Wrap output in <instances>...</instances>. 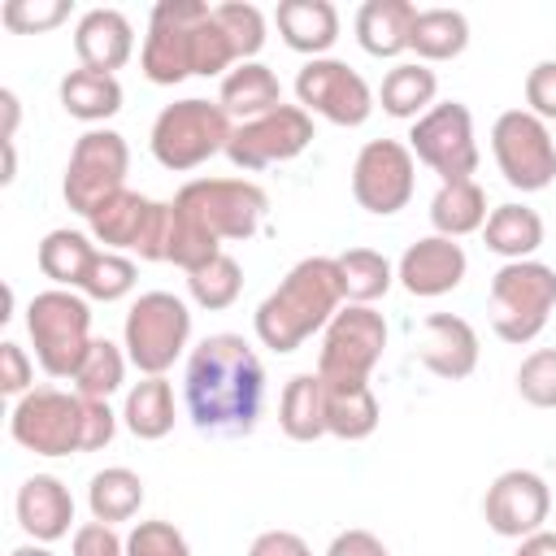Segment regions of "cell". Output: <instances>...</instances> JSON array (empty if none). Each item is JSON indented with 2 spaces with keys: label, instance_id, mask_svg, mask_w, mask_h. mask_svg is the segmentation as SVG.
I'll return each instance as SVG.
<instances>
[{
  "label": "cell",
  "instance_id": "1",
  "mask_svg": "<svg viewBox=\"0 0 556 556\" xmlns=\"http://www.w3.org/2000/svg\"><path fill=\"white\" fill-rule=\"evenodd\" d=\"M187 417L200 434L239 439L252 434L265 408V365L243 334H208L191 348L182 369Z\"/></svg>",
  "mask_w": 556,
  "mask_h": 556
},
{
  "label": "cell",
  "instance_id": "2",
  "mask_svg": "<svg viewBox=\"0 0 556 556\" xmlns=\"http://www.w3.org/2000/svg\"><path fill=\"white\" fill-rule=\"evenodd\" d=\"M343 308L339 265L334 256H304L287 269V278L256 304L252 330L269 352H295L317 330L330 326V317Z\"/></svg>",
  "mask_w": 556,
  "mask_h": 556
},
{
  "label": "cell",
  "instance_id": "3",
  "mask_svg": "<svg viewBox=\"0 0 556 556\" xmlns=\"http://www.w3.org/2000/svg\"><path fill=\"white\" fill-rule=\"evenodd\" d=\"M213 9L200 0H156L139 52V70L156 87H174L191 74H200L204 56V30Z\"/></svg>",
  "mask_w": 556,
  "mask_h": 556
},
{
  "label": "cell",
  "instance_id": "4",
  "mask_svg": "<svg viewBox=\"0 0 556 556\" xmlns=\"http://www.w3.org/2000/svg\"><path fill=\"white\" fill-rule=\"evenodd\" d=\"M230 135H235L230 113L217 100L187 96V100H174V104H165L156 113L152 135H148V148H152L156 165H165L174 174H187V169L204 165L208 156L226 152Z\"/></svg>",
  "mask_w": 556,
  "mask_h": 556
},
{
  "label": "cell",
  "instance_id": "5",
  "mask_svg": "<svg viewBox=\"0 0 556 556\" xmlns=\"http://www.w3.org/2000/svg\"><path fill=\"white\" fill-rule=\"evenodd\" d=\"M26 330L35 343V361L48 378H74L91 348V308L78 291L48 287L26 304Z\"/></svg>",
  "mask_w": 556,
  "mask_h": 556
},
{
  "label": "cell",
  "instance_id": "6",
  "mask_svg": "<svg viewBox=\"0 0 556 556\" xmlns=\"http://www.w3.org/2000/svg\"><path fill=\"white\" fill-rule=\"evenodd\" d=\"M174 204L217 243L252 239L269 213V195L252 178H191L178 187Z\"/></svg>",
  "mask_w": 556,
  "mask_h": 556
},
{
  "label": "cell",
  "instance_id": "7",
  "mask_svg": "<svg viewBox=\"0 0 556 556\" xmlns=\"http://www.w3.org/2000/svg\"><path fill=\"white\" fill-rule=\"evenodd\" d=\"M191 308L174 291H143L122 321V348L143 378H161L187 352Z\"/></svg>",
  "mask_w": 556,
  "mask_h": 556
},
{
  "label": "cell",
  "instance_id": "8",
  "mask_svg": "<svg viewBox=\"0 0 556 556\" xmlns=\"http://www.w3.org/2000/svg\"><path fill=\"white\" fill-rule=\"evenodd\" d=\"M556 308V269L543 261H504L491 278V330L504 343H534Z\"/></svg>",
  "mask_w": 556,
  "mask_h": 556
},
{
  "label": "cell",
  "instance_id": "9",
  "mask_svg": "<svg viewBox=\"0 0 556 556\" xmlns=\"http://www.w3.org/2000/svg\"><path fill=\"white\" fill-rule=\"evenodd\" d=\"M126 169H130L126 139L109 126H96V130L78 135V143L70 152V165H65L61 195L78 217H91L104 200L126 191Z\"/></svg>",
  "mask_w": 556,
  "mask_h": 556
},
{
  "label": "cell",
  "instance_id": "10",
  "mask_svg": "<svg viewBox=\"0 0 556 556\" xmlns=\"http://www.w3.org/2000/svg\"><path fill=\"white\" fill-rule=\"evenodd\" d=\"M387 348V321L374 304H343L321 330L317 374L326 382H369Z\"/></svg>",
  "mask_w": 556,
  "mask_h": 556
},
{
  "label": "cell",
  "instance_id": "11",
  "mask_svg": "<svg viewBox=\"0 0 556 556\" xmlns=\"http://www.w3.org/2000/svg\"><path fill=\"white\" fill-rule=\"evenodd\" d=\"M9 434L17 447L35 456H70L83 452V395L61 387L26 391L9 413Z\"/></svg>",
  "mask_w": 556,
  "mask_h": 556
},
{
  "label": "cell",
  "instance_id": "12",
  "mask_svg": "<svg viewBox=\"0 0 556 556\" xmlns=\"http://www.w3.org/2000/svg\"><path fill=\"white\" fill-rule=\"evenodd\" d=\"M491 152L508 187L543 191L556 182V139L543 117L530 109H508L491 126Z\"/></svg>",
  "mask_w": 556,
  "mask_h": 556
},
{
  "label": "cell",
  "instance_id": "13",
  "mask_svg": "<svg viewBox=\"0 0 556 556\" xmlns=\"http://www.w3.org/2000/svg\"><path fill=\"white\" fill-rule=\"evenodd\" d=\"M91 239L104 243L109 252H135L139 261H165V239H169V200H148L139 191H117L104 200L91 217Z\"/></svg>",
  "mask_w": 556,
  "mask_h": 556
},
{
  "label": "cell",
  "instance_id": "14",
  "mask_svg": "<svg viewBox=\"0 0 556 556\" xmlns=\"http://www.w3.org/2000/svg\"><path fill=\"white\" fill-rule=\"evenodd\" d=\"M408 152L439 174V182H465L478 169V139L473 113L460 100H443L421 113L408 130Z\"/></svg>",
  "mask_w": 556,
  "mask_h": 556
},
{
  "label": "cell",
  "instance_id": "15",
  "mask_svg": "<svg viewBox=\"0 0 556 556\" xmlns=\"http://www.w3.org/2000/svg\"><path fill=\"white\" fill-rule=\"evenodd\" d=\"M295 100H300L304 113H317L330 126H361L374 113L369 83L339 56L304 61L300 74H295Z\"/></svg>",
  "mask_w": 556,
  "mask_h": 556
},
{
  "label": "cell",
  "instance_id": "16",
  "mask_svg": "<svg viewBox=\"0 0 556 556\" xmlns=\"http://www.w3.org/2000/svg\"><path fill=\"white\" fill-rule=\"evenodd\" d=\"M417 156L400 139H369L352 161V195L365 213L391 217L413 200Z\"/></svg>",
  "mask_w": 556,
  "mask_h": 556
},
{
  "label": "cell",
  "instance_id": "17",
  "mask_svg": "<svg viewBox=\"0 0 556 556\" xmlns=\"http://www.w3.org/2000/svg\"><path fill=\"white\" fill-rule=\"evenodd\" d=\"M308 143H313V113H304L300 104H278L265 117L239 122L226 143V156L235 169H265L295 161Z\"/></svg>",
  "mask_w": 556,
  "mask_h": 556
},
{
  "label": "cell",
  "instance_id": "18",
  "mask_svg": "<svg viewBox=\"0 0 556 556\" xmlns=\"http://www.w3.org/2000/svg\"><path fill=\"white\" fill-rule=\"evenodd\" d=\"M552 508V486L534 473V469H504L486 495H482V517L500 539H526L534 530H543Z\"/></svg>",
  "mask_w": 556,
  "mask_h": 556
},
{
  "label": "cell",
  "instance_id": "19",
  "mask_svg": "<svg viewBox=\"0 0 556 556\" xmlns=\"http://www.w3.org/2000/svg\"><path fill=\"white\" fill-rule=\"evenodd\" d=\"M465 269H469V256L456 239H443V235H426L417 243L404 248L400 265H395V278L408 295L417 300H434V295H447L465 282Z\"/></svg>",
  "mask_w": 556,
  "mask_h": 556
},
{
  "label": "cell",
  "instance_id": "20",
  "mask_svg": "<svg viewBox=\"0 0 556 556\" xmlns=\"http://www.w3.org/2000/svg\"><path fill=\"white\" fill-rule=\"evenodd\" d=\"M417 356L434 378L460 382V378H469L478 369V330L456 313H430L421 321Z\"/></svg>",
  "mask_w": 556,
  "mask_h": 556
},
{
  "label": "cell",
  "instance_id": "21",
  "mask_svg": "<svg viewBox=\"0 0 556 556\" xmlns=\"http://www.w3.org/2000/svg\"><path fill=\"white\" fill-rule=\"evenodd\" d=\"M17 526L35 539V543H56L70 534L74 526V495L61 478L52 473H30L22 486H17Z\"/></svg>",
  "mask_w": 556,
  "mask_h": 556
},
{
  "label": "cell",
  "instance_id": "22",
  "mask_svg": "<svg viewBox=\"0 0 556 556\" xmlns=\"http://www.w3.org/2000/svg\"><path fill=\"white\" fill-rule=\"evenodd\" d=\"M74 52L87 70L113 74L135 52V26L122 9H87L74 26Z\"/></svg>",
  "mask_w": 556,
  "mask_h": 556
},
{
  "label": "cell",
  "instance_id": "23",
  "mask_svg": "<svg viewBox=\"0 0 556 556\" xmlns=\"http://www.w3.org/2000/svg\"><path fill=\"white\" fill-rule=\"evenodd\" d=\"M274 26L291 52H304L308 61H317L339 39V9L330 0H278Z\"/></svg>",
  "mask_w": 556,
  "mask_h": 556
},
{
  "label": "cell",
  "instance_id": "24",
  "mask_svg": "<svg viewBox=\"0 0 556 556\" xmlns=\"http://www.w3.org/2000/svg\"><path fill=\"white\" fill-rule=\"evenodd\" d=\"M413 22H417L413 0H365L356 9V43L369 56H400L408 52Z\"/></svg>",
  "mask_w": 556,
  "mask_h": 556
},
{
  "label": "cell",
  "instance_id": "25",
  "mask_svg": "<svg viewBox=\"0 0 556 556\" xmlns=\"http://www.w3.org/2000/svg\"><path fill=\"white\" fill-rule=\"evenodd\" d=\"M217 104H222L230 117L252 122V117H265V113H274V109L282 104V83H278V74H274L269 65H261V61H239V65L222 78Z\"/></svg>",
  "mask_w": 556,
  "mask_h": 556
},
{
  "label": "cell",
  "instance_id": "26",
  "mask_svg": "<svg viewBox=\"0 0 556 556\" xmlns=\"http://www.w3.org/2000/svg\"><path fill=\"white\" fill-rule=\"evenodd\" d=\"M378 417L382 408L369 382H326V434L343 443H361L378 430Z\"/></svg>",
  "mask_w": 556,
  "mask_h": 556
},
{
  "label": "cell",
  "instance_id": "27",
  "mask_svg": "<svg viewBox=\"0 0 556 556\" xmlns=\"http://www.w3.org/2000/svg\"><path fill=\"white\" fill-rule=\"evenodd\" d=\"M434 96H439V78L421 61H395L382 74V87H378L382 113L387 117H400V122H417L421 113H430L434 109Z\"/></svg>",
  "mask_w": 556,
  "mask_h": 556
},
{
  "label": "cell",
  "instance_id": "28",
  "mask_svg": "<svg viewBox=\"0 0 556 556\" xmlns=\"http://www.w3.org/2000/svg\"><path fill=\"white\" fill-rule=\"evenodd\" d=\"M278 426L295 443H313L326 434V382H321V374L287 378V387L278 395Z\"/></svg>",
  "mask_w": 556,
  "mask_h": 556
},
{
  "label": "cell",
  "instance_id": "29",
  "mask_svg": "<svg viewBox=\"0 0 556 556\" xmlns=\"http://www.w3.org/2000/svg\"><path fill=\"white\" fill-rule=\"evenodd\" d=\"M482 239L504 261H534V252L543 248V217L530 204H500L486 213Z\"/></svg>",
  "mask_w": 556,
  "mask_h": 556
},
{
  "label": "cell",
  "instance_id": "30",
  "mask_svg": "<svg viewBox=\"0 0 556 556\" xmlns=\"http://www.w3.org/2000/svg\"><path fill=\"white\" fill-rule=\"evenodd\" d=\"M61 109L78 122H109L117 109H122V83L117 74H100V70H70L61 78Z\"/></svg>",
  "mask_w": 556,
  "mask_h": 556
},
{
  "label": "cell",
  "instance_id": "31",
  "mask_svg": "<svg viewBox=\"0 0 556 556\" xmlns=\"http://www.w3.org/2000/svg\"><path fill=\"white\" fill-rule=\"evenodd\" d=\"M430 226L443 239H465L486 226V191L465 178V182H439L430 200Z\"/></svg>",
  "mask_w": 556,
  "mask_h": 556
},
{
  "label": "cell",
  "instance_id": "32",
  "mask_svg": "<svg viewBox=\"0 0 556 556\" xmlns=\"http://www.w3.org/2000/svg\"><path fill=\"white\" fill-rule=\"evenodd\" d=\"M469 48V17L460 9H417L408 52H417L421 65L452 61Z\"/></svg>",
  "mask_w": 556,
  "mask_h": 556
},
{
  "label": "cell",
  "instance_id": "33",
  "mask_svg": "<svg viewBox=\"0 0 556 556\" xmlns=\"http://www.w3.org/2000/svg\"><path fill=\"white\" fill-rule=\"evenodd\" d=\"M122 421L135 439H165L174 430V387L161 378H139L130 391H126V404H122Z\"/></svg>",
  "mask_w": 556,
  "mask_h": 556
},
{
  "label": "cell",
  "instance_id": "34",
  "mask_svg": "<svg viewBox=\"0 0 556 556\" xmlns=\"http://www.w3.org/2000/svg\"><path fill=\"white\" fill-rule=\"evenodd\" d=\"M143 504V478L126 465H109L100 473H91L87 482V508H91V521H104V526H117V521H130Z\"/></svg>",
  "mask_w": 556,
  "mask_h": 556
},
{
  "label": "cell",
  "instance_id": "35",
  "mask_svg": "<svg viewBox=\"0 0 556 556\" xmlns=\"http://www.w3.org/2000/svg\"><path fill=\"white\" fill-rule=\"evenodd\" d=\"M96 252H100V248H96L83 230H70V226L48 230L43 243H39V274L52 278L56 287L74 291V287H83L87 265L96 261Z\"/></svg>",
  "mask_w": 556,
  "mask_h": 556
},
{
  "label": "cell",
  "instance_id": "36",
  "mask_svg": "<svg viewBox=\"0 0 556 556\" xmlns=\"http://www.w3.org/2000/svg\"><path fill=\"white\" fill-rule=\"evenodd\" d=\"M334 265H339V287L348 304H374L395 282V265L374 248H348L334 256Z\"/></svg>",
  "mask_w": 556,
  "mask_h": 556
},
{
  "label": "cell",
  "instance_id": "37",
  "mask_svg": "<svg viewBox=\"0 0 556 556\" xmlns=\"http://www.w3.org/2000/svg\"><path fill=\"white\" fill-rule=\"evenodd\" d=\"M126 352L113 343V339H91L78 374H74V387L83 400H109L122 382H126Z\"/></svg>",
  "mask_w": 556,
  "mask_h": 556
},
{
  "label": "cell",
  "instance_id": "38",
  "mask_svg": "<svg viewBox=\"0 0 556 556\" xmlns=\"http://www.w3.org/2000/svg\"><path fill=\"white\" fill-rule=\"evenodd\" d=\"M187 291H191V300H195L200 308L222 313V308H230V304L239 300V291H243V269H239L235 256L222 252V256H213L208 265H200V269L187 274Z\"/></svg>",
  "mask_w": 556,
  "mask_h": 556
},
{
  "label": "cell",
  "instance_id": "39",
  "mask_svg": "<svg viewBox=\"0 0 556 556\" xmlns=\"http://www.w3.org/2000/svg\"><path fill=\"white\" fill-rule=\"evenodd\" d=\"M87 300H100V304H113V300H126L135 291V261L126 252H109L100 248L96 261L87 265V278L78 287Z\"/></svg>",
  "mask_w": 556,
  "mask_h": 556
},
{
  "label": "cell",
  "instance_id": "40",
  "mask_svg": "<svg viewBox=\"0 0 556 556\" xmlns=\"http://www.w3.org/2000/svg\"><path fill=\"white\" fill-rule=\"evenodd\" d=\"M213 17L222 22L230 48L239 61H256V52L265 48V13L248 0H226V4H213Z\"/></svg>",
  "mask_w": 556,
  "mask_h": 556
},
{
  "label": "cell",
  "instance_id": "41",
  "mask_svg": "<svg viewBox=\"0 0 556 556\" xmlns=\"http://www.w3.org/2000/svg\"><path fill=\"white\" fill-rule=\"evenodd\" d=\"M517 395L530 408H556V348H534L517 369Z\"/></svg>",
  "mask_w": 556,
  "mask_h": 556
},
{
  "label": "cell",
  "instance_id": "42",
  "mask_svg": "<svg viewBox=\"0 0 556 556\" xmlns=\"http://www.w3.org/2000/svg\"><path fill=\"white\" fill-rule=\"evenodd\" d=\"M0 17L17 35H43L70 17V0H9L0 9Z\"/></svg>",
  "mask_w": 556,
  "mask_h": 556
},
{
  "label": "cell",
  "instance_id": "43",
  "mask_svg": "<svg viewBox=\"0 0 556 556\" xmlns=\"http://www.w3.org/2000/svg\"><path fill=\"white\" fill-rule=\"evenodd\" d=\"M126 556H191V543L174 521H135L126 534Z\"/></svg>",
  "mask_w": 556,
  "mask_h": 556
},
{
  "label": "cell",
  "instance_id": "44",
  "mask_svg": "<svg viewBox=\"0 0 556 556\" xmlns=\"http://www.w3.org/2000/svg\"><path fill=\"white\" fill-rule=\"evenodd\" d=\"M0 391L4 395H26V391H35V361L13 343V339H4L0 343Z\"/></svg>",
  "mask_w": 556,
  "mask_h": 556
},
{
  "label": "cell",
  "instance_id": "45",
  "mask_svg": "<svg viewBox=\"0 0 556 556\" xmlns=\"http://www.w3.org/2000/svg\"><path fill=\"white\" fill-rule=\"evenodd\" d=\"M526 109L543 122H556V61H539L526 74Z\"/></svg>",
  "mask_w": 556,
  "mask_h": 556
},
{
  "label": "cell",
  "instance_id": "46",
  "mask_svg": "<svg viewBox=\"0 0 556 556\" xmlns=\"http://www.w3.org/2000/svg\"><path fill=\"white\" fill-rule=\"evenodd\" d=\"M113 434H117V413L109 408V400H83V452L109 447Z\"/></svg>",
  "mask_w": 556,
  "mask_h": 556
},
{
  "label": "cell",
  "instance_id": "47",
  "mask_svg": "<svg viewBox=\"0 0 556 556\" xmlns=\"http://www.w3.org/2000/svg\"><path fill=\"white\" fill-rule=\"evenodd\" d=\"M74 556H126V539L104 521H83L74 530Z\"/></svg>",
  "mask_w": 556,
  "mask_h": 556
},
{
  "label": "cell",
  "instance_id": "48",
  "mask_svg": "<svg viewBox=\"0 0 556 556\" xmlns=\"http://www.w3.org/2000/svg\"><path fill=\"white\" fill-rule=\"evenodd\" d=\"M248 556H313V547L295 530H265L252 539Z\"/></svg>",
  "mask_w": 556,
  "mask_h": 556
},
{
  "label": "cell",
  "instance_id": "49",
  "mask_svg": "<svg viewBox=\"0 0 556 556\" xmlns=\"http://www.w3.org/2000/svg\"><path fill=\"white\" fill-rule=\"evenodd\" d=\"M326 556H387V547H382V539L369 534V530H343V534L330 539Z\"/></svg>",
  "mask_w": 556,
  "mask_h": 556
},
{
  "label": "cell",
  "instance_id": "50",
  "mask_svg": "<svg viewBox=\"0 0 556 556\" xmlns=\"http://www.w3.org/2000/svg\"><path fill=\"white\" fill-rule=\"evenodd\" d=\"M517 556H556V530H534L517 543Z\"/></svg>",
  "mask_w": 556,
  "mask_h": 556
},
{
  "label": "cell",
  "instance_id": "51",
  "mask_svg": "<svg viewBox=\"0 0 556 556\" xmlns=\"http://www.w3.org/2000/svg\"><path fill=\"white\" fill-rule=\"evenodd\" d=\"M0 109H4V130H0V143H13V135H17V117H22V104H17V96L4 87L0 91Z\"/></svg>",
  "mask_w": 556,
  "mask_h": 556
},
{
  "label": "cell",
  "instance_id": "52",
  "mask_svg": "<svg viewBox=\"0 0 556 556\" xmlns=\"http://www.w3.org/2000/svg\"><path fill=\"white\" fill-rule=\"evenodd\" d=\"M17 178V152H13V143H4V174H0V182H13Z\"/></svg>",
  "mask_w": 556,
  "mask_h": 556
},
{
  "label": "cell",
  "instance_id": "53",
  "mask_svg": "<svg viewBox=\"0 0 556 556\" xmlns=\"http://www.w3.org/2000/svg\"><path fill=\"white\" fill-rule=\"evenodd\" d=\"M9 556H52V552H48L43 543H22V547H13Z\"/></svg>",
  "mask_w": 556,
  "mask_h": 556
},
{
  "label": "cell",
  "instance_id": "54",
  "mask_svg": "<svg viewBox=\"0 0 556 556\" xmlns=\"http://www.w3.org/2000/svg\"><path fill=\"white\" fill-rule=\"evenodd\" d=\"M387 556H391V552H387Z\"/></svg>",
  "mask_w": 556,
  "mask_h": 556
}]
</instances>
